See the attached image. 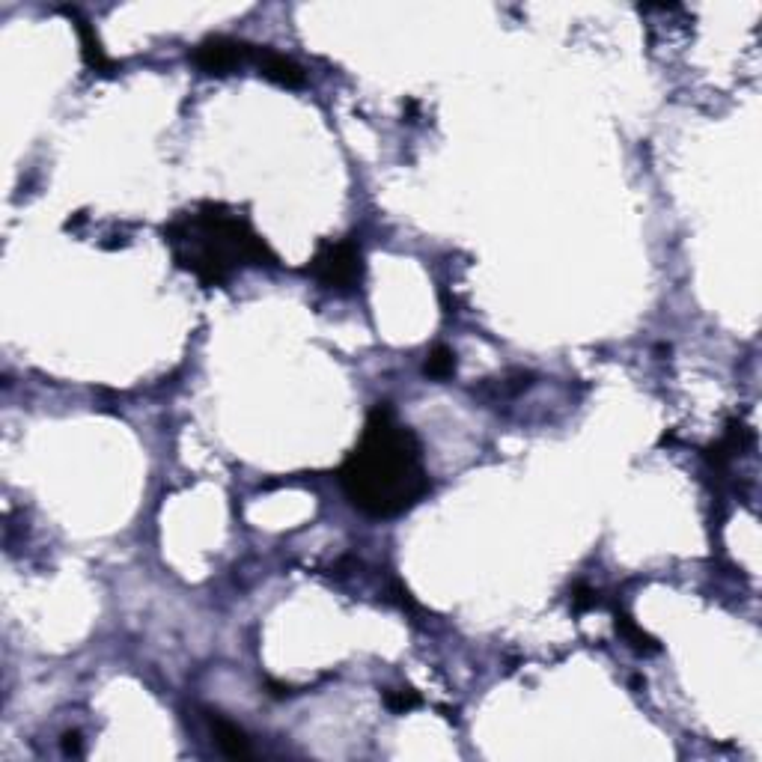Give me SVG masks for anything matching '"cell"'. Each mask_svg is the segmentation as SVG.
<instances>
[{
  "mask_svg": "<svg viewBox=\"0 0 762 762\" xmlns=\"http://www.w3.org/2000/svg\"><path fill=\"white\" fill-rule=\"evenodd\" d=\"M349 504L370 518H396L432 489L417 435L402 426L387 402H376L358 447L340 468Z\"/></svg>",
  "mask_w": 762,
  "mask_h": 762,
  "instance_id": "cell-1",
  "label": "cell"
},
{
  "mask_svg": "<svg viewBox=\"0 0 762 762\" xmlns=\"http://www.w3.org/2000/svg\"><path fill=\"white\" fill-rule=\"evenodd\" d=\"M164 242L173 262L194 274L203 286H224L248 265H277V256L251 227V221L233 215L221 203H200L188 212H179L164 227Z\"/></svg>",
  "mask_w": 762,
  "mask_h": 762,
  "instance_id": "cell-2",
  "label": "cell"
},
{
  "mask_svg": "<svg viewBox=\"0 0 762 762\" xmlns=\"http://www.w3.org/2000/svg\"><path fill=\"white\" fill-rule=\"evenodd\" d=\"M307 274H313L325 289L334 292H355L364 280V254L355 239H328L316 248V254L307 265Z\"/></svg>",
  "mask_w": 762,
  "mask_h": 762,
  "instance_id": "cell-3",
  "label": "cell"
},
{
  "mask_svg": "<svg viewBox=\"0 0 762 762\" xmlns=\"http://www.w3.org/2000/svg\"><path fill=\"white\" fill-rule=\"evenodd\" d=\"M191 60L206 75H230L242 66H254L256 45L230 36H209L191 51Z\"/></svg>",
  "mask_w": 762,
  "mask_h": 762,
  "instance_id": "cell-4",
  "label": "cell"
},
{
  "mask_svg": "<svg viewBox=\"0 0 762 762\" xmlns=\"http://www.w3.org/2000/svg\"><path fill=\"white\" fill-rule=\"evenodd\" d=\"M254 66L259 69L262 78H268V81H274V84H280V87L298 90V87L307 84V72H304L295 60H289L286 54H277V51H271V48H265V45H256Z\"/></svg>",
  "mask_w": 762,
  "mask_h": 762,
  "instance_id": "cell-5",
  "label": "cell"
},
{
  "mask_svg": "<svg viewBox=\"0 0 762 762\" xmlns=\"http://www.w3.org/2000/svg\"><path fill=\"white\" fill-rule=\"evenodd\" d=\"M206 721L212 727V736L218 742V748L224 751V757L230 760H245L251 757V739L242 727H236L233 721H227L221 712H206Z\"/></svg>",
  "mask_w": 762,
  "mask_h": 762,
  "instance_id": "cell-6",
  "label": "cell"
},
{
  "mask_svg": "<svg viewBox=\"0 0 762 762\" xmlns=\"http://www.w3.org/2000/svg\"><path fill=\"white\" fill-rule=\"evenodd\" d=\"M75 18V27H78V36H81V54H84V63L93 69V72H102V75H114L117 72V63L105 54L93 24L87 18H81L78 12H69Z\"/></svg>",
  "mask_w": 762,
  "mask_h": 762,
  "instance_id": "cell-7",
  "label": "cell"
},
{
  "mask_svg": "<svg viewBox=\"0 0 762 762\" xmlns=\"http://www.w3.org/2000/svg\"><path fill=\"white\" fill-rule=\"evenodd\" d=\"M614 626H617V632H620V637L635 649V652H640V655H652V652H658L661 646H658V640L652 635H646L640 626H637L635 620H632V614H626V611H614Z\"/></svg>",
  "mask_w": 762,
  "mask_h": 762,
  "instance_id": "cell-8",
  "label": "cell"
},
{
  "mask_svg": "<svg viewBox=\"0 0 762 762\" xmlns=\"http://www.w3.org/2000/svg\"><path fill=\"white\" fill-rule=\"evenodd\" d=\"M423 373H426L429 379L447 381L456 373V352L447 349V346H435V349L429 352L426 364H423Z\"/></svg>",
  "mask_w": 762,
  "mask_h": 762,
  "instance_id": "cell-9",
  "label": "cell"
},
{
  "mask_svg": "<svg viewBox=\"0 0 762 762\" xmlns=\"http://www.w3.org/2000/svg\"><path fill=\"white\" fill-rule=\"evenodd\" d=\"M384 706H387L390 712H396V715H405V712H411V709L420 706V697H417L411 688H387V691H384Z\"/></svg>",
  "mask_w": 762,
  "mask_h": 762,
  "instance_id": "cell-10",
  "label": "cell"
},
{
  "mask_svg": "<svg viewBox=\"0 0 762 762\" xmlns=\"http://www.w3.org/2000/svg\"><path fill=\"white\" fill-rule=\"evenodd\" d=\"M599 602H602L599 593L593 587H587V584H578L575 593H572V611L575 614H587V611L599 608Z\"/></svg>",
  "mask_w": 762,
  "mask_h": 762,
  "instance_id": "cell-11",
  "label": "cell"
},
{
  "mask_svg": "<svg viewBox=\"0 0 762 762\" xmlns=\"http://www.w3.org/2000/svg\"><path fill=\"white\" fill-rule=\"evenodd\" d=\"M63 754H81V733L63 736Z\"/></svg>",
  "mask_w": 762,
  "mask_h": 762,
  "instance_id": "cell-12",
  "label": "cell"
}]
</instances>
